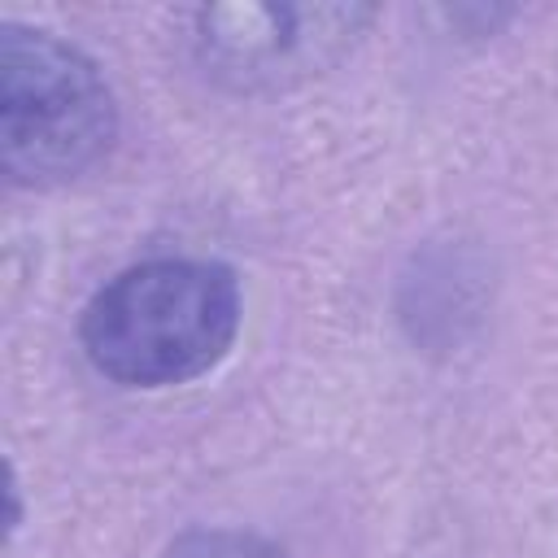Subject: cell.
Instances as JSON below:
<instances>
[{
  "label": "cell",
  "mask_w": 558,
  "mask_h": 558,
  "mask_svg": "<svg viewBox=\"0 0 558 558\" xmlns=\"http://www.w3.org/2000/svg\"><path fill=\"white\" fill-rule=\"evenodd\" d=\"M240 288L214 262H144L83 310L92 366L131 388H166L209 371L235 340Z\"/></svg>",
  "instance_id": "cell-1"
},
{
  "label": "cell",
  "mask_w": 558,
  "mask_h": 558,
  "mask_svg": "<svg viewBox=\"0 0 558 558\" xmlns=\"http://www.w3.org/2000/svg\"><path fill=\"white\" fill-rule=\"evenodd\" d=\"M113 140V96L70 44L4 26L0 39V161L17 183L83 174Z\"/></svg>",
  "instance_id": "cell-2"
},
{
  "label": "cell",
  "mask_w": 558,
  "mask_h": 558,
  "mask_svg": "<svg viewBox=\"0 0 558 558\" xmlns=\"http://www.w3.org/2000/svg\"><path fill=\"white\" fill-rule=\"evenodd\" d=\"M366 22V9L340 4H244V9H205L201 44L214 74H227L244 87L283 83L288 74H310L344 48V39Z\"/></svg>",
  "instance_id": "cell-3"
},
{
  "label": "cell",
  "mask_w": 558,
  "mask_h": 558,
  "mask_svg": "<svg viewBox=\"0 0 558 558\" xmlns=\"http://www.w3.org/2000/svg\"><path fill=\"white\" fill-rule=\"evenodd\" d=\"M166 558H283V554L248 532H187L166 549Z\"/></svg>",
  "instance_id": "cell-4"
}]
</instances>
